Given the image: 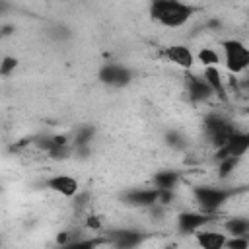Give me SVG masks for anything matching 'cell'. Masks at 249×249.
Returning <instances> with one entry per match:
<instances>
[{"instance_id":"20","label":"cell","mask_w":249,"mask_h":249,"mask_svg":"<svg viewBox=\"0 0 249 249\" xmlns=\"http://www.w3.org/2000/svg\"><path fill=\"white\" fill-rule=\"evenodd\" d=\"M18 66V60L14 56H4L2 62H0V74L2 76H10Z\"/></svg>"},{"instance_id":"22","label":"cell","mask_w":249,"mask_h":249,"mask_svg":"<svg viewBox=\"0 0 249 249\" xmlns=\"http://www.w3.org/2000/svg\"><path fill=\"white\" fill-rule=\"evenodd\" d=\"M70 241H72V237H70L68 231H60V233L56 235V245H58V247H62V245H66V243H70Z\"/></svg>"},{"instance_id":"21","label":"cell","mask_w":249,"mask_h":249,"mask_svg":"<svg viewBox=\"0 0 249 249\" xmlns=\"http://www.w3.org/2000/svg\"><path fill=\"white\" fill-rule=\"evenodd\" d=\"M86 228H88V230H91V231H101V230H103V222H101V218H99V216L91 214V216H88V218H86Z\"/></svg>"},{"instance_id":"23","label":"cell","mask_w":249,"mask_h":249,"mask_svg":"<svg viewBox=\"0 0 249 249\" xmlns=\"http://www.w3.org/2000/svg\"><path fill=\"white\" fill-rule=\"evenodd\" d=\"M8 8H10L8 4H4V2H0V14H4V12L8 10Z\"/></svg>"},{"instance_id":"18","label":"cell","mask_w":249,"mask_h":249,"mask_svg":"<svg viewBox=\"0 0 249 249\" xmlns=\"http://www.w3.org/2000/svg\"><path fill=\"white\" fill-rule=\"evenodd\" d=\"M91 138H93V128H91V126H82V128H78L74 142H76L78 148H86Z\"/></svg>"},{"instance_id":"4","label":"cell","mask_w":249,"mask_h":249,"mask_svg":"<svg viewBox=\"0 0 249 249\" xmlns=\"http://www.w3.org/2000/svg\"><path fill=\"white\" fill-rule=\"evenodd\" d=\"M99 80L107 86H113V88H123V86H128L130 80H132V72L123 66V64H115V62H107L99 68Z\"/></svg>"},{"instance_id":"17","label":"cell","mask_w":249,"mask_h":249,"mask_svg":"<svg viewBox=\"0 0 249 249\" xmlns=\"http://www.w3.org/2000/svg\"><path fill=\"white\" fill-rule=\"evenodd\" d=\"M99 239H72L70 243L58 247V249H97Z\"/></svg>"},{"instance_id":"13","label":"cell","mask_w":249,"mask_h":249,"mask_svg":"<svg viewBox=\"0 0 249 249\" xmlns=\"http://www.w3.org/2000/svg\"><path fill=\"white\" fill-rule=\"evenodd\" d=\"M224 233L228 237H247V233H249V220L247 218H239V216L228 218L224 222Z\"/></svg>"},{"instance_id":"16","label":"cell","mask_w":249,"mask_h":249,"mask_svg":"<svg viewBox=\"0 0 249 249\" xmlns=\"http://www.w3.org/2000/svg\"><path fill=\"white\" fill-rule=\"evenodd\" d=\"M239 160L241 158H224V160H218V177L220 179H226L228 175H231L233 173V169L237 167V163H239Z\"/></svg>"},{"instance_id":"1","label":"cell","mask_w":249,"mask_h":249,"mask_svg":"<svg viewBox=\"0 0 249 249\" xmlns=\"http://www.w3.org/2000/svg\"><path fill=\"white\" fill-rule=\"evenodd\" d=\"M195 6L179 0H156L150 4V16L163 27L177 29L183 27L195 14Z\"/></svg>"},{"instance_id":"7","label":"cell","mask_w":249,"mask_h":249,"mask_svg":"<svg viewBox=\"0 0 249 249\" xmlns=\"http://www.w3.org/2000/svg\"><path fill=\"white\" fill-rule=\"evenodd\" d=\"M200 78L206 82V86L210 88V91H212L214 97H218L220 101H228L230 99L228 88H226V80H224V76H222V72H220L218 66L202 68V76Z\"/></svg>"},{"instance_id":"9","label":"cell","mask_w":249,"mask_h":249,"mask_svg":"<svg viewBox=\"0 0 249 249\" xmlns=\"http://www.w3.org/2000/svg\"><path fill=\"white\" fill-rule=\"evenodd\" d=\"M163 56L169 62H173L175 66L185 68V70H191L193 64H195V54L185 45H169V47H165L163 49Z\"/></svg>"},{"instance_id":"2","label":"cell","mask_w":249,"mask_h":249,"mask_svg":"<svg viewBox=\"0 0 249 249\" xmlns=\"http://www.w3.org/2000/svg\"><path fill=\"white\" fill-rule=\"evenodd\" d=\"M235 189H226V187H195L193 189V196L195 202L198 206V212H204L208 216H214L230 198L235 196Z\"/></svg>"},{"instance_id":"15","label":"cell","mask_w":249,"mask_h":249,"mask_svg":"<svg viewBox=\"0 0 249 249\" xmlns=\"http://www.w3.org/2000/svg\"><path fill=\"white\" fill-rule=\"evenodd\" d=\"M198 62H200L204 68H208V66H218V64H220V54H218L214 49H210V47H202V49L198 51Z\"/></svg>"},{"instance_id":"11","label":"cell","mask_w":249,"mask_h":249,"mask_svg":"<svg viewBox=\"0 0 249 249\" xmlns=\"http://www.w3.org/2000/svg\"><path fill=\"white\" fill-rule=\"evenodd\" d=\"M187 93H189L191 101H195V103H204L210 97H214L210 88L206 86V82L196 74H187Z\"/></svg>"},{"instance_id":"12","label":"cell","mask_w":249,"mask_h":249,"mask_svg":"<svg viewBox=\"0 0 249 249\" xmlns=\"http://www.w3.org/2000/svg\"><path fill=\"white\" fill-rule=\"evenodd\" d=\"M195 237L200 249H224L228 239L224 231H216V230H198Z\"/></svg>"},{"instance_id":"10","label":"cell","mask_w":249,"mask_h":249,"mask_svg":"<svg viewBox=\"0 0 249 249\" xmlns=\"http://www.w3.org/2000/svg\"><path fill=\"white\" fill-rule=\"evenodd\" d=\"M158 196H160V191L158 189H132V191H128L124 195V200L130 206L150 208V206L158 204Z\"/></svg>"},{"instance_id":"6","label":"cell","mask_w":249,"mask_h":249,"mask_svg":"<svg viewBox=\"0 0 249 249\" xmlns=\"http://www.w3.org/2000/svg\"><path fill=\"white\" fill-rule=\"evenodd\" d=\"M144 235L138 230H115L107 235V241L113 245V249H136L142 243Z\"/></svg>"},{"instance_id":"5","label":"cell","mask_w":249,"mask_h":249,"mask_svg":"<svg viewBox=\"0 0 249 249\" xmlns=\"http://www.w3.org/2000/svg\"><path fill=\"white\" fill-rule=\"evenodd\" d=\"M210 222H212V216L198 212V210H191V212H183L177 216V230L181 233H196Z\"/></svg>"},{"instance_id":"19","label":"cell","mask_w":249,"mask_h":249,"mask_svg":"<svg viewBox=\"0 0 249 249\" xmlns=\"http://www.w3.org/2000/svg\"><path fill=\"white\" fill-rule=\"evenodd\" d=\"M224 249H249V239L247 237H228Z\"/></svg>"},{"instance_id":"8","label":"cell","mask_w":249,"mask_h":249,"mask_svg":"<svg viewBox=\"0 0 249 249\" xmlns=\"http://www.w3.org/2000/svg\"><path fill=\"white\" fill-rule=\"evenodd\" d=\"M47 187H49L53 193H56V195H60V196H66V198H74V196L80 193L78 181H76L72 175H66V173L49 177V179H47Z\"/></svg>"},{"instance_id":"3","label":"cell","mask_w":249,"mask_h":249,"mask_svg":"<svg viewBox=\"0 0 249 249\" xmlns=\"http://www.w3.org/2000/svg\"><path fill=\"white\" fill-rule=\"evenodd\" d=\"M222 53H224V64L231 76H239L249 68V49L245 43L237 39L222 41Z\"/></svg>"},{"instance_id":"14","label":"cell","mask_w":249,"mask_h":249,"mask_svg":"<svg viewBox=\"0 0 249 249\" xmlns=\"http://www.w3.org/2000/svg\"><path fill=\"white\" fill-rule=\"evenodd\" d=\"M154 183L158 191H173L175 185L179 183V173L177 171H158L154 177Z\"/></svg>"}]
</instances>
